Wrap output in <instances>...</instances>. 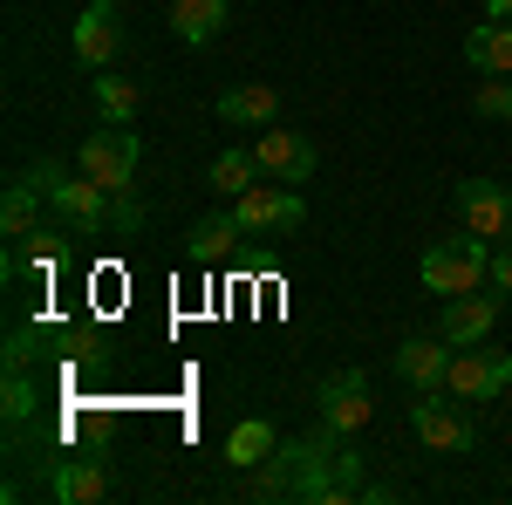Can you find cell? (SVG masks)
<instances>
[{
  "instance_id": "obj_6",
  "label": "cell",
  "mask_w": 512,
  "mask_h": 505,
  "mask_svg": "<svg viewBox=\"0 0 512 505\" xmlns=\"http://www.w3.org/2000/svg\"><path fill=\"white\" fill-rule=\"evenodd\" d=\"M233 219L239 233H301V219H308V205H301V192L294 185H246V192L233 198Z\"/></svg>"
},
{
  "instance_id": "obj_16",
  "label": "cell",
  "mask_w": 512,
  "mask_h": 505,
  "mask_svg": "<svg viewBox=\"0 0 512 505\" xmlns=\"http://www.w3.org/2000/svg\"><path fill=\"white\" fill-rule=\"evenodd\" d=\"M465 62L478 76H512V21H478L465 35Z\"/></svg>"
},
{
  "instance_id": "obj_8",
  "label": "cell",
  "mask_w": 512,
  "mask_h": 505,
  "mask_svg": "<svg viewBox=\"0 0 512 505\" xmlns=\"http://www.w3.org/2000/svg\"><path fill=\"white\" fill-rule=\"evenodd\" d=\"M506 383H512V355H506V349H485V342H472L465 355H451L444 396H458V403H485V396H499Z\"/></svg>"
},
{
  "instance_id": "obj_24",
  "label": "cell",
  "mask_w": 512,
  "mask_h": 505,
  "mask_svg": "<svg viewBox=\"0 0 512 505\" xmlns=\"http://www.w3.org/2000/svg\"><path fill=\"white\" fill-rule=\"evenodd\" d=\"M472 110H478V117H492V123H512V82L506 76H478Z\"/></svg>"
},
{
  "instance_id": "obj_5",
  "label": "cell",
  "mask_w": 512,
  "mask_h": 505,
  "mask_svg": "<svg viewBox=\"0 0 512 505\" xmlns=\"http://www.w3.org/2000/svg\"><path fill=\"white\" fill-rule=\"evenodd\" d=\"M369 417H376V403H369V376H362V369H335V376L315 389V424L321 430L355 437V430H369Z\"/></svg>"
},
{
  "instance_id": "obj_15",
  "label": "cell",
  "mask_w": 512,
  "mask_h": 505,
  "mask_svg": "<svg viewBox=\"0 0 512 505\" xmlns=\"http://www.w3.org/2000/svg\"><path fill=\"white\" fill-rule=\"evenodd\" d=\"M280 117V89L267 82H233L226 96H219V123H246V130H267Z\"/></svg>"
},
{
  "instance_id": "obj_4",
  "label": "cell",
  "mask_w": 512,
  "mask_h": 505,
  "mask_svg": "<svg viewBox=\"0 0 512 505\" xmlns=\"http://www.w3.org/2000/svg\"><path fill=\"white\" fill-rule=\"evenodd\" d=\"M410 430L431 444V451H444V458H465V451H478V424L472 410L451 396V403H437L431 389H417V403H410Z\"/></svg>"
},
{
  "instance_id": "obj_26",
  "label": "cell",
  "mask_w": 512,
  "mask_h": 505,
  "mask_svg": "<svg viewBox=\"0 0 512 505\" xmlns=\"http://www.w3.org/2000/svg\"><path fill=\"white\" fill-rule=\"evenodd\" d=\"M492 287H499V294H512V246H499V253H492Z\"/></svg>"
},
{
  "instance_id": "obj_27",
  "label": "cell",
  "mask_w": 512,
  "mask_h": 505,
  "mask_svg": "<svg viewBox=\"0 0 512 505\" xmlns=\"http://www.w3.org/2000/svg\"><path fill=\"white\" fill-rule=\"evenodd\" d=\"M485 21H512V0H485Z\"/></svg>"
},
{
  "instance_id": "obj_7",
  "label": "cell",
  "mask_w": 512,
  "mask_h": 505,
  "mask_svg": "<svg viewBox=\"0 0 512 505\" xmlns=\"http://www.w3.org/2000/svg\"><path fill=\"white\" fill-rule=\"evenodd\" d=\"M82 171H89L110 198H130V178H137V137H130V123L89 130V144H82Z\"/></svg>"
},
{
  "instance_id": "obj_11",
  "label": "cell",
  "mask_w": 512,
  "mask_h": 505,
  "mask_svg": "<svg viewBox=\"0 0 512 505\" xmlns=\"http://www.w3.org/2000/svg\"><path fill=\"white\" fill-rule=\"evenodd\" d=\"M458 219L478 239H506L512 233V192L492 185V178H472V185H458Z\"/></svg>"
},
{
  "instance_id": "obj_18",
  "label": "cell",
  "mask_w": 512,
  "mask_h": 505,
  "mask_svg": "<svg viewBox=\"0 0 512 505\" xmlns=\"http://www.w3.org/2000/svg\"><path fill=\"white\" fill-rule=\"evenodd\" d=\"M35 226H41V185L21 171V178L7 185V205H0V233L21 239V233H35Z\"/></svg>"
},
{
  "instance_id": "obj_20",
  "label": "cell",
  "mask_w": 512,
  "mask_h": 505,
  "mask_svg": "<svg viewBox=\"0 0 512 505\" xmlns=\"http://www.w3.org/2000/svg\"><path fill=\"white\" fill-rule=\"evenodd\" d=\"M233 239H239V219H233V212H219V219H198V226H192L185 253H192L198 267H212V260H226V253H233Z\"/></svg>"
},
{
  "instance_id": "obj_23",
  "label": "cell",
  "mask_w": 512,
  "mask_h": 505,
  "mask_svg": "<svg viewBox=\"0 0 512 505\" xmlns=\"http://www.w3.org/2000/svg\"><path fill=\"white\" fill-rule=\"evenodd\" d=\"M35 383H28V369H7V389H0V417H7V424H28V417H35Z\"/></svg>"
},
{
  "instance_id": "obj_3",
  "label": "cell",
  "mask_w": 512,
  "mask_h": 505,
  "mask_svg": "<svg viewBox=\"0 0 512 505\" xmlns=\"http://www.w3.org/2000/svg\"><path fill=\"white\" fill-rule=\"evenodd\" d=\"M478 280H492V246L485 239H437L431 253H424V287L444 294V301H458V294H478Z\"/></svg>"
},
{
  "instance_id": "obj_10",
  "label": "cell",
  "mask_w": 512,
  "mask_h": 505,
  "mask_svg": "<svg viewBox=\"0 0 512 505\" xmlns=\"http://www.w3.org/2000/svg\"><path fill=\"white\" fill-rule=\"evenodd\" d=\"M123 48V21H117V0H89L76 14V62L82 69H110Z\"/></svg>"
},
{
  "instance_id": "obj_13",
  "label": "cell",
  "mask_w": 512,
  "mask_h": 505,
  "mask_svg": "<svg viewBox=\"0 0 512 505\" xmlns=\"http://www.w3.org/2000/svg\"><path fill=\"white\" fill-rule=\"evenodd\" d=\"M103 492H110V471L96 458H55L48 465V499L55 505H96Z\"/></svg>"
},
{
  "instance_id": "obj_25",
  "label": "cell",
  "mask_w": 512,
  "mask_h": 505,
  "mask_svg": "<svg viewBox=\"0 0 512 505\" xmlns=\"http://www.w3.org/2000/svg\"><path fill=\"white\" fill-rule=\"evenodd\" d=\"M35 355H41V335H35V328H14L7 349H0V362H7V369H28Z\"/></svg>"
},
{
  "instance_id": "obj_9",
  "label": "cell",
  "mask_w": 512,
  "mask_h": 505,
  "mask_svg": "<svg viewBox=\"0 0 512 505\" xmlns=\"http://www.w3.org/2000/svg\"><path fill=\"white\" fill-rule=\"evenodd\" d=\"M253 164H260V178H280V185H308V178H315V144H308L301 130H260V144H253Z\"/></svg>"
},
{
  "instance_id": "obj_21",
  "label": "cell",
  "mask_w": 512,
  "mask_h": 505,
  "mask_svg": "<svg viewBox=\"0 0 512 505\" xmlns=\"http://www.w3.org/2000/svg\"><path fill=\"white\" fill-rule=\"evenodd\" d=\"M137 82L130 76H110V69H96V110H103V123H137Z\"/></svg>"
},
{
  "instance_id": "obj_14",
  "label": "cell",
  "mask_w": 512,
  "mask_h": 505,
  "mask_svg": "<svg viewBox=\"0 0 512 505\" xmlns=\"http://www.w3.org/2000/svg\"><path fill=\"white\" fill-rule=\"evenodd\" d=\"M396 376L410 389H444V376H451V342H444V335H437V342H424V335L403 342V349H396Z\"/></svg>"
},
{
  "instance_id": "obj_17",
  "label": "cell",
  "mask_w": 512,
  "mask_h": 505,
  "mask_svg": "<svg viewBox=\"0 0 512 505\" xmlns=\"http://www.w3.org/2000/svg\"><path fill=\"white\" fill-rule=\"evenodd\" d=\"M171 35L178 41H192V48H205V41L226 28V0H171Z\"/></svg>"
},
{
  "instance_id": "obj_12",
  "label": "cell",
  "mask_w": 512,
  "mask_h": 505,
  "mask_svg": "<svg viewBox=\"0 0 512 505\" xmlns=\"http://www.w3.org/2000/svg\"><path fill=\"white\" fill-rule=\"evenodd\" d=\"M492 328H499V294H458V301H444V321H437V335L451 349H472Z\"/></svg>"
},
{
  "instance_id": "obj_1",
  "label": "cell",
  "mask_w": 512,
  "mask_h": 505,
  "mask_svg": "<svg viewBox=\"0 0 512 505\" xmlns=\"http://www.w3.org/2000/svg\"><path fill=\"white\" fill-rule=\"evenodd\" d=\"M253 499H301V505H349L369 499V478H362V458H355L349 437L335 430H308L294 444H280L267 465H253Z\"/></svg>"
},
{
  "instance_id": "obj_19",
  "label": "cell",
  "mask_w": 512,
  "mask_h": 505,
  "mask_svg": "<svg viewBox=\"0 0 512 505\" xmlns=\"http://www.w3.org/2000/svg\"><path fill=\"white\" fill-rule=\"evenodd\" d=\"M274 451H280V437H274V424H260V417H246V424H233V437H226V458H233L239 471L267 465Z\"/></svg>"
},
{
  "instance_id": "obj_2",
  "label": "cell",
  "mask_w": 512,
  "mask_h": 505,
  "mask_svg": "<svg viewBox=\"0 0 512 505\" xmlns=\"http://www.w3.org/2000/svg\"><path fill=\"white\" fill-rule=\"evenodd\" d=\"M28 178H35L41 198H48V205L62 212V226H69V233L96 239L103 226H123V198H110L103 185H96V178H89V171H82V178H69V171H62L55 157H41Z\"/></svg>"
},
{
  "instance_id": "obj_22",
  "label": "cell",
  "mask_w": 512,
  "mask_h": 505,
  "mask_svg": "<svg viewBox=\"0 0 512 505\" xmlns=\"http://www.w3.org/2000/svg\"><path fill=\"white\" fill-rule=\"evenodd\" d=\"M260 178V164H253V151H219L212 157V192H226V198H239L246 185Z\"/></svg>"
}]
</instances>
